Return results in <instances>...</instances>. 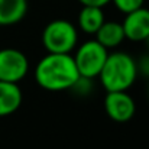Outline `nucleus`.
<instances>
[{"mask_svg": "<svg viewBox=\"0 0 149 149\" xmlns=\"http://www.w3.org/2000/svg\"><path fill=\"white\" fill-rule=\"evenodd\" d=\"M126 39L132 42H143L149 36V9L145 6L126 13L122 22Z\"/></svg>", "mask_w": 149, "mask_h": 149, "instance_id": "nucleus-7", "label": "nucleus"}, {"mask_svg": "<svg viewBox=\"0 0 149 149\" xmlns=\"http://www.w3.org/2000/svg\"><path fill=\"white\" fill-rule=\"evenodd\" d=\"M28 0H0V26H13L25 19Z\"/></svg>", "mask_w": 149, "mask_h": 149, "instance_id": "nucleus-10", "label": "nucleus"}, {"mask_svg": "<svg viewBox=\"0 0 149 149\" xmlns=\"http://www.w3.org/2000/svg\"><path fill=\"white\" fill-rule=\"evenodd\" d=\"M83 6H97V7H104L110 3V0H77Z\"/></svg>", "mask_w": 149, "mask_h": 149, "instance_id": "nucleus-14", "label": "nucleus"}, {"mask_svg": "<svg viewBox=\"0 0 149 149\" xmlns=\"http://www.w3.org/2000/svg\"><path fill=\"white\" fill-rule=\"evenodd\" d=\"M106 114L117 123L129 122L136 113V103L127 91H107L104 97Z\"/></svg>", "mask_w": 149, "mask_h": 149, "instance_id": "nucleus-6", "label": "nucleus"}, {"mask_svg": "<svg viewBox=\"0 0 149 149\" xmlns=\"http://www.w3.org/2000/svg\"><path fill=\"white\" fill-rule=\"evenodd\" d=\"M138 74H142L149 78V55H143L139 61H136Z\"/></svg>", "mask_w": 149, "mask_h": 149, "instance_id": "nucleus-13", "label": "nucleus"}, {"mask_svg": "<svg viewBox=\"0 0 149 149\" xmlns=\"http://www.w3.org/2000/svg\"><path fill=\"white\" fill-rule=\"evenodd\" d=\"M36 84L47 91H65L80 78L71 54H51L42 56L33 70Z\"/></svg>", "mask_w": 149, "mask_h": 149, "instance_id": "nucleus-1", "label": "nucleus"}, {"mask_svg": "<svg viewBox=\"0 0 149 149\" xmlns=\"http://www.w3.org/2000/svg\"><path fill=\"white\" fill-rule=\"evenodd\" d=\"M110 1L114 4V7L120 13H125V15L132 12V10L142 7L143 3H145V0H110Z\"/></svg>", "mask_w": 149, "mask_h": 149, "instance_id": "nucleus-12", "label": "nucleus"}, {"mask_svg": "<svg viewBox=\"0 0 149 149\" xmlns=\"http://www.w3.org/2000/svg\"><path fill=\"white\" fill-rule=\"evenodd\" d=\"M23 100L20 87L16 83L0 80V117H6L19 110Z\"/></svg>", "mask_w": 149, "mask_h": 149, "instance_id": "nucleus-8", "label": "nucleus"}, {"mask_svg": "<svg viewBox=\"0 0 149 149\" xmlns=\"http://www.w3.org/2000/svg\"><path fill=\"white\" fill-rule=\"evenodd\" d=\"M138 75L136 59L125 51L109 54L99 74L106 91H127L135 84Z\"/></svg>", "mask_w": 149, "mask_h": 149, "instance_id": "nucleus-2", "label": "nucleus"}, {"mask_svg": "<svg viewBox=\"0 0 149 149\" xmlns=\"http://www.w3.org/2000/svg\"><path fill=\"white\" fill-rule=\"evenodd\" d=\"M29 72V59L16 48L0 49V80L7 83H20Z\"/></svg>", "mask_w": 149, "mask_h": 149, "instance_id": "nucleus-5", "label": "nucleus"}, {"mask_svg": "<svg viewBox=\"0 0 149 149\" xmlns=\"http://www.w3.org/2000/svg\"><path fill=\"white\" fill-rule=\"evenodd\" d=\"M96 41L100 42L106 49H114L126 41L125 31L120 22L116 20H104V23L99 28V31L94 33Z\"/></svg>", "mask_w": 149, "mask_h": 149, "instance_id": "nucleus-9", "label": "nucleus"}, {"mask_svg": "<svg viewBox=\"0 0 149 149\" xmlns=\"http://www.w3.org/2000/svg\"><path fill=\"white\" fill-rule=\"evenodd\" d=\"M104 20L106 17L103 7L97 6H83L77 17L78 29L87 35H94L100 26L104 23Z\"/></svg>", "mask_w": 149, "mask_h": 149, "instance_id": "nucleus-11", "label": "nucleus"}, {"mask_svg": "<svg viewBox=\"0 0 149 149\" xmlns=\"http://www.w3.org/2000/svg\"><path fill=\"white\" fill-rule=\"evenodd\" d=\"M42 45L51 54H71L78 45V31L67 19H55L42 31Z\"/></svg>", "mask_w": 149, "mask_h": 149, "instance_id": "nucleus-3", "label": "nucleus"}, {"mask_svg": "<svg viewBox=\"0 0 149 149\" xmlns=\"http://www.w3.org/2000/svg\"><path fill=\"white\" fill-rule=\"evenodd\" d=\"M148 94H149V87H148Z\"/></svg>", "mask_w": 149, "mask_h": 149, "instance_id": "nucleus-16", "label": "nucleus"}, {"mask_svg": "<svg viewBox=\"0 0 149 149\" xmlns=\"http://www.w3.org/2000/svg\"><path fill=\"white\" fill-rule=\"evenodd\" d=\"M146 44H148V48H149V36L146 38Z\"/></svg>", "mask_w": 149, "mask_h": 149, "instance_id": "nucleus-15", "label": "nucleus"}, {"mask_svg": "<svg viewBox=\"0 0 149 149\" xmlns=\"http://www.w3.org/2000/svg\"><path fill=\"white\" fill-rule=\"evenodd\" d=\"M74 51L75 54L72 55V58L77 65L80 77L90 78V80L99 77L100 71L106 62V58L109 55L107 49L96 39H88L77 45Z\"/></svg>", "mask_w": 149, "mask_h": 149, "instance_id": "nucleus-4", "label": "nucleus"}]
</instances>
